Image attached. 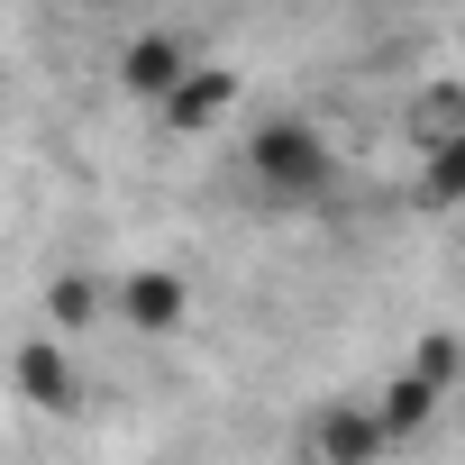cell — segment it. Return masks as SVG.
Here are the masks:
<instances>
[{"label":"cell","instance_id":"52a82bcc","mask_svg":"<svg viewBox=\"0 0 465 465\" xmlns=\"http://www.w3.org/2000/svg\"><path fill=\"white\" fill-rule=\"evenodd\" d=\"M119 311L155 338V329H173V320H183V283H173V274H128V283H119Z\"/></svg>","mask_w":465,"mask_h":465},{"label":"cell","instance_id":"8992f818","mask_svg":"<svg viewBox=\"0 0 465 465\" xmlns=\"http://www.w3.org/2000/svg\"><path fill=\"white\" fill-rule=\"evenodd\" d=\"M228 101H238V83L201 64V74H192V83L164 101V119H173V128H219V119H228Z\"/></svg>","mask_w":465,"mask_h":465},{"label":"cell","instance_id":"3957f363","mask_svg":"<svg viewBox=\"0 0 465 465\" xmlns=\"http://www.w3.org/2000/svg\"><path fill=\"white\" fill-rule=\"evenodd\" d=\"M192 74H201V64H192V46H183V37H164V28H155V37H137V46L119 55V83H128L137 101H155V110H164Z\"/></svg>","mask_w":465,"mask_h":465},{"label":"cell","instance_id":"7a4b0ae2","mask_svg":"<svg viewBox=\"0 0 465 465\" xmlns=\"http://www.w3.org/2000/svg\"><path fill=\"white\" fill-rule=\"evenodd\" d=\"M383 447H392V429H383L374 401H329V411L311 420V456H320V465H374Z\"/></svg>","mask_w":465,"mask_h":465},{"label":"cell","instance_id":"277c9868","mask_svg":"<svg viewBox=\"0 0 465 465\" xmlns=\"http://www.w3.org/2000/svg\"><path fill=\"white\" fill-rule=\"evenodd\" d=\"M374 411H383V429H392V438H420V429H429V420L447 411V392H438L429 374H411V365H401V374H392V383L374 392Z\"/></svg>","mask_w":465,"mask_h":465},{"label":"cell","instance_id":"9c48e42d","mask_svg":"<svg viewBox=\"0 0 465 465\" xmlns=\"http://www.w3.org/2000/svg\"><path fill=\"white\" fill-rule=\"evenodd\" d=\"M411 374H429L438 392H456V374H465V347H456V338H420V347H411Z\"/></svg>","mask_w":465,"mask_h":465},{"label":"cell","instance_id":"6da1fadb","mask_svg":"<svg viewBox=\"0 0 465 465\" xmlns=\"http://www.w3.org/2000/svg\"><path fill=\"white\" fill-rule=\"evenodd\" d=\"M338 146H329V128L320 119H302V110H274V119H256L247 128V183L274 201V210H320V201H338Z\"/></svg>","mask_w":465,"mask_h":465},{"label":"cell","instance_id":"ba28073f","mask_svg":"<svg viewBox=\"0 0 465 465\" xmlns=\"http://www.w3.org/2000/svg\"><path fill=\"white\" fill-rule=\"evenodd\" d=\"M420 201H438V210L465 201V128H456V137H429V155H420Z\"/></svg>","mask_w":465,"mask_h":465},{"label":"cell","instance_id":"5b68a950","mask_svg":"<svg viewBox=\"0 0 465 465\" xmlns=\"http://www.w3.org/2000/svg\"><path fill=\"white\" fill-rule=\"evenodd\" d=\"M19 392L46 401V411H74V356H64V338H37L19 356Z\"/></svg>","mask_w":465,"mask_h":465}]
</instances>
